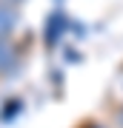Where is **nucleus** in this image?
Listing matches in <instances>:
<instances>
[{"label":"nucleus","mask_w":123,"mask_h":128,"mask_svg":"<svg viewBox=\"0 0 123 128\" xmlns=\"http://www.w3.org/2000/svg\"><path fill=\"white\" fill-rule=\"evenodd\" d=\"M14 28H17V6L0 3V37H12Z\"/></svg>","instance_id":"f257e3e1"},{"label":"nucleus","mask_w":123,"mask_h":128,"mask_svg":"<svg viewBox=\"0 0 123 128\" xmlns=\"http://www.w3.org/2000/svg\"><path fill=\"white\" fill-rule=\"evenodd\" d=\"M17 63V51L12 46V37H0V74H6Z\"/></svg>","instance_id":"f03ea898"},{"label":"nucleus","mask_w":123,"mask_h":128,"mask_svg":"<svg viewBox=\"0 0 123 128\" xmlns=\"http://www.w3.org/2000/svg\"><path fill=\"white\" fill-rule=\"evenodd\" d=\"M0 3H9V6H20L23 0H0Z\"/></svg>","instance_id":"7ed1b4c3"}]
</instances>
